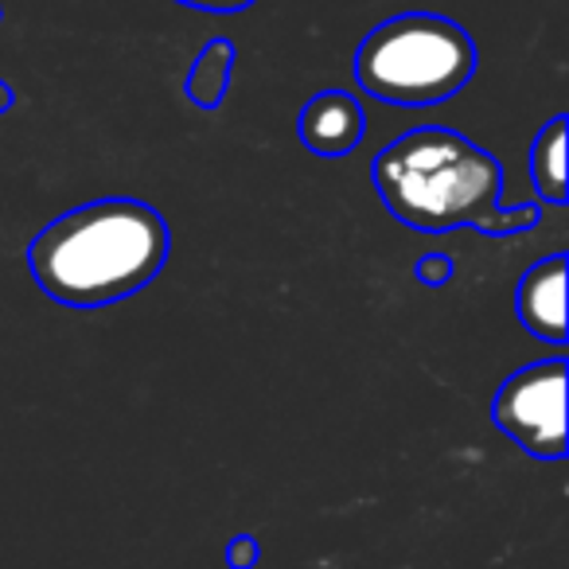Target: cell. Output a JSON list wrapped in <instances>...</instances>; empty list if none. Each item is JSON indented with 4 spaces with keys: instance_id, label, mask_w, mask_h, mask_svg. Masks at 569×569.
Listing matches in <instances>:
<instances>
[{
    "instance_id": "cell-7",
    "label": "cell",
    "mask_w": 569,
    "mask_h": 569,
    "mask_svg": "<svg viewBox=\"0 0 569 569\" xmlns=\"http://www.w3.org/2000/svg\"><path fill=\"white\" fill-rule=\"evenodd\" d=\"M234 59H238V48L230 40H222V36L207 43L196 63H191L188 82H183L188 102L199 106V110L222 106V98H227V90H230V79H234Z\"/></svg>"
},
{
    "instance_id": "cell-8",
    "label": "cell",
    "mask_w": 569,
    "mask_h": 569,
    "mask_svg": "<svg viewBox=\"0 0 569 569\" xmlns=\"http://www.w3.org/2000/svg\"><path fill=\"white\" fill-rule=\"evenodd\" d=\"M530 183L546 203H566V113L546 121L530 144Z\"/></svg>"
},
{
    "instance_id": "cell-10",
    "label": "cell",
    "mask_w": 569,
    "mask_h": 569,
    "mask_svg": "<svg viewBox=\"0 0 569 569\" xmlns=\"http://www.w3.org/2000/svg\"><path fill=\"white\" fill-rule=\"evenodd\" d=\"M258 558H261V546H258V538H250V535H238L234 542L227 546V561L234 569H253Z\"/></svg>"
},
{
    "instance_id": "cell-5",
    "label": "cell",
    "mask_w": 569,
    "mask_h": 569,
    "mask_svg": "<svg viewBox=\"0 0 569 569\" xmlns=\"http://www.w3.org/2000/svg\"><path fill=\"white\" fill-rule=\"evenodd\" d=\"M297 133H301L305 149L317 157H348L363 141L367 113L348 90H320L317 98L305 102L301 118H297Z\"/></svg>"
},
{
    "instance_id": "cell-11",
    "label": "cell",
    "mask_w": 569,
    "mask_h": 569,
    "mask_svg": "<svg viewBox=\"0 0 569 569\" xmlns=\"http://www.w3.org/2000/svg\"><path fill=\"white\" fill-rule=\"evenodd\" d=\"M176 4H188V9H203V12H242L250 9L253 0H176Z\"/></svg>"
},
{
    "instance_id": "cell-6",
    "label": "cell",
    "mask_w": 569,
    "mask_h": 569,
    "mask_svg": "<svg viewBox=\"0 0 569 569\" xmlns=\"http://www.w3.org/2000/svg\"><path fill=\"white\" fill-rule=\"evenodd\" d=\"M515 309L530 336L566 348V253H553L522 273Z\"/></svg>"
},
{
    "instance_id": "cell-1",
    "label": "cell",
    "mask_w": 569,
    "mask_h": 569,
    "mask_svg": "<svg viewBox=\"0 0 569 569\" xmlns=\"http://www.w3.org/2000/svg\"><path fill=\"white\" fill-rule=\"evenodd\" d=\"M371 180L387 211L426 234L472 227L507 238L542 222V203L499 207L503 168L457 129L426 126L402 133L375 157Z\"/></svg>"
},
{
    "instance_id": "cell-9",
    "label": "cell",
    "mask_w": 569,
    "mask_h": 569,
    "mask_svg": "<svg viewBox=\"0 0 569 569\" xmlns=\"http://www.w3.org/2000/svg\"><path fill=\"white\" fill-rule=\"evenodd\" d=\"M452 273H457V261H452L449 253H426V258H418L421 284H449Z\"/></svg>"
},
{
    "instance_id": "cell-3",
    "label": "cell",
    "mask_w": 569,
    "mask_h": 569,
    "mask_svg": "<svg viewBox=\"0 0 569 569\" xmlns=\"http://www.w3.org/2000/svg\"><path fill=\"white\" fill-rule=\"evenodd\" d=\"M480 51L472 36L437 12H402L379 24L356 51V79L390 106H437L468 87Z\"/></svg>"
},
{
    "instance_id": "cell-12",
    "label": "cell",
    "mask_w": 569,
    "mask_h": 569,
    "mask_svg": "<svg viewBox=\"0 0 569 569\" xmlns=\"http://www.w3.org/2000/svg\"><path fill=\"white\" fill-rule=\"evenodd\" d=\"M12 106H17V90H12L9 82L0 79V113H9Z\"/></svg>"
},
{
    "instance_id": "cell-2",
    "label": "cell",
    "mask_w": 569,
    "mask_h": 569,
    "mask_svg": "<svg viewBox=\"0 0 569 569\" xmlns=\"http://www.w3.org/2000/svg\"><path fill=\"white\" fill-rule=\"evenodd\" d=\"M172 253V230L141 199H94L59 214L28 246L36 284L67 309H106L141 293Z\"/></svg>"
},
{
    "instance_id": "cell-4",
    "label": "cell",
    "mask_w": 569,
    "mask_h": 569,
    "mask_svg": "<svg viewBox=\"0 0 569 569\" xmlns=\"http://www.w3.org/2000/svg\"><path fill=\"white\" fill-rule=\"evenodd\" d=\"M491 421L530 457H566V359L553 356L515 371L496 390Z\"/></svg>"
}]
</instances>
